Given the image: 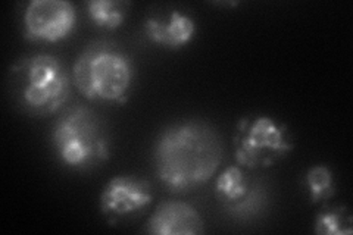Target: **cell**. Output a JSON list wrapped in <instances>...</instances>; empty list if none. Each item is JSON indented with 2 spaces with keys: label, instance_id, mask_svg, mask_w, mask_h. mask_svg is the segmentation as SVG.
I'll use <instances>...</instances> for the list:
<instances>
[{
  "label": "cell",
  "instance_id": "10",
  "mask_svg": "<svg viewBox=\"0 0 353 235\" xmlns=\"http://www.w3.org/2000/svg\"><path fill=\"white\" fill-rule=\"evenodd\" d=\"M143 31L154 44L170 49H180L194 37L196 22L190 15L174 9L167 14L148 17L143 24Z\"/></svg>",
  "mask_w": 353,
  "mask_h": 235
},
{
  "label": "cell",
  "instance_id": "6",
  "mask_svg": "<svg viewBox=\"0 0 353 235\" xmlns=\"http://www.w3.org/2000/svg\"><path fill=\"white\" fill-rule=\"evenodd\" d=\"M215 197L227 216L241 222L259 219L270 206L267 184L237 165H231L219 174Z\"/></svg>",
  "mask_w": 353,
  "mask_h": 235
},
{
  "label": "cell",
  "instance_id": "7",
  "mask_svg": "<svg viewBox=\"0 0 353 235\" xmlns=\"http://www.w3.org/2000/svg\"><path fill=\"white\" fill-rule=\"evenodd\" d=\"M77 24V12L66 0H32L24 12V37L30 41L57 43L68 37Z\"/></svg>",
  "mask_w": 353,
  "mask_h": 235
},
{
  "label": "cell",
  "instance_id": "9",
  "mask_svg": "<svg viewBox=\"0 0 353 235\" xmlns=\"http://www.w3.org/2000/svg\"><path fill=\"white\" fill-rule=\"evenodd\" d=\"M146 232L158 235H197L205 232L199 212L179 200L162 201L146 223Z\"/></svg>",
  "mask_w": 353,
  "mask_h": 235
},
{
  "label": "cell",
  "instance_id": "3",
  "mask_svg": "<svg viewBox=\"0 0 353 235\" xmlns=\"http://www.w3.org/2000/svg\"><path fill=\"white\" fill-rule=\"evenodd\" d=\"M134 80L131 56L114 41H93L72 66V81L79 92L96 102L123 103Z\"/></svg>",
  "mask_w": 353,
  "mask_h": 235
},
{
  "label": "cell",
  "instance_id": "5",
  "mask_svg": "<svg viewBox=\"0 0 353 235\" xmlns=\"http://www.w3.org/2000/svg\"><path fill=\"white\" fill-rule=\"evenodd\" d=\"M234 159L248 171L270 167L294 149V141L285 124L268 115L241 118L233 137Z\"/></svg>",
  "mask_w": 353,
  "mask_h": 235
},
{
  "label": "cell",
  "instance_id": "12",
  "mask_svg": "<svg viewBox=\"0 0 353 235\" xmlns=\"http://www.w3.org/2000/svg\"><path fill=\"white\" fill-rule=\"evenodd\" d=\"M352 215L345 206H325L318 212L314 232L319 235L352 234Z\"/></svg>",
  "mask_w": 353,
  "mask_h": 235
},
{
  "label": "cell",
  "instance_id": "8",
  "mask_svg": "<svg viewBox=\"0 0 353 235\" xmlns=\"http://www.w3.org/2000/svg\"><path fill=\"white\" fill-rule=\"evenodd\" d=\"M152 201L153 192L146 180L132 175H117L103 187L99 206L103 216L115 222L145 210Z\"/></svg>",
  "mask_w": 353,
  "mask_h": 235
},
{
  "label": "cell",
  "instance_id": "2",
  "mask_svg": "<svg viewBox=\"0 0 353 235\" xmlns=\"http://www.w3.org/2000/svg\"><path fill=\"white\" fill-rule=\"evenodd\" d=\"M9 78L17 103L32 116L57 114L71 94L70 74L53 54L36 53L18 59Z\"/></svg>",
  "mask_w": 353,
  "mask_h": 235
},
{
  "label": "cell",
  "instance_id": "11",
  "mask_svg": "<svg viewBox=\"0 0 353 235\" xmlns=\"http://www.w3.org/2000/svg\"><path fill=\"white\" fill-rule=\"evenodd\" d=\"M85 6L94 25L103 30H117L127 19L131 3L124 0H90Z\"/></svg>",
  "mask_w": 353,
  "mask_h": 235
},
{
  "label": "cell",
  "instance_id": "4",
  "mask_svg": "<svg viewBox=\"0 0 353 235\" xmlns=\"http://www.w3.org/2000/svg\"><path fill=\"white\" fill-rule=\"evenodd\" d=\"M52 144L59 161L75 171L94 170L110 156L105 121L83 105L63 110L52 128Z\"/></svg>",
  "mask_w": 353,
  "mask_h": 235
},
{
  "label": "cell",
  "instance_id": "1",
  "mask_svg": "<svg viewBox=\"0 0 353 235\" xmlns=\"http://www.w3.org/2000/svg\"><path fill=\"white\" fill-rule=\"evenodd\" d=\"M223 153V141L214 127L197 119L179 121L154 140V171L171 193H189L215 175Z\"/></svg>",
  "mask_w": 353,
  "mask_h": 235
},
{
  "label": "cell",
  "instance_id": "13",
  "mask_svg": "<svg viewBox=\"0 0 353 235\" xmlns=\"http://www.w3.org/2000/svg\"><path fill=\"white\" fill-rule=\"evenodd\" d=\"M305 181L309 190L311 203L316 205L321 201L333 198L336 194V181L333 171L325 165L312 166L305 175Z\"/></svg>",
  "mask_w": 353,
  "mask_h": 235
}]
</instances>
